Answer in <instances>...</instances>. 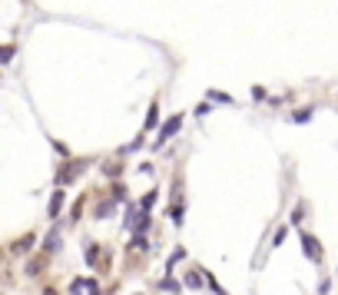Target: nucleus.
Instances as JSON below:
<instances>
[{"mask_svg": "<svg viewBox=\"0 0 338 295\" xmlns=\"http://www.w3.org/2000/svg\"><path fill=\"white\" fill-rule=\"evenodd\" d=\"M163 288H169V292H179V282H176V279H163Z\"/></svg>", "mask_w": 338, "mask_h": 295, "instance_id": "obj_11", "label": "nucleus"}, {"mask_svg": "<svg viewBox=\"0 0 338 295\" xmlns=\"http://www.w3.org/2000/svg\"><path fill=\"white\" fill-rule=\"evenodd\" d=\"M96 212H100V215H110V212H113V202H103V206L96 209Z\"/></svg>", "mask_w": 338, "mask_h": 295, "instance_id": "obj_14", "label": "nucleus"}, {"mask_svg": "<svg viewBox=\"0 0 338 295\" xmlns=\"http://www.w3.org/2000/svg\"><path fill=\"white\" fill-rule=\"evenodd\" d=\"M153 202H156V189H153V192H146V196H143V212H146V209H150Z\"/></svg>", "mask_w": 338, "mask_h": 295, "instance_id": "obj_7", "label": "nucleus"}, {"mask_svg": "<svg viewBox=\"0 0 338 295\" xmlns=\"http://www.w3.org/2000/svg\"><path fill=\"white\" fill-rule=\"evenodd\" d=\"M33 242V236H24L20 242H14V252H27V246Z\"/></svg>", "mask_w": 338, "mask_h": 295, "instance_id": "obj_5", "label": "nucleus"}, {"mask_svg": "<svg viewBox=\"0 0 338 295\" xmlns=\"http://www.w3.org/2000/svg\"><path fill=\"white\" fill-rule=\"evenodd\" d=\"M305 120H312V110H299L295 113V123H305Z\"/></svg>", "mask_w": 338, "mask_h": 295, "instance_id": "obj_10", "label": "nucleus"}, {"mask_svg": "<svg viewBox=\"0 0 338 295\" xmlns=\"http://www.w3.org/2000/svg\"><path fill=\"white\" fill-rule=\"evenodd\" d=\"M63 209V192H53V199H50V215H56Z\"/></svg>", "mask_w": 338, "mask_h": 295, "instance_id": "obj_3", "label": "nucleus"}, {"mask_svg": "<svg viewBox=\"0 0 338 295\" xmlns=\"http://www.w3.org/2000/svg\"><path fill=\"white\" fill-rule=\"evenodd\" d=\"M146 229H150V215L143 212V215H140V223H136V232H146Z\"/></svg>", "mask_w": 338, "mask_h": 295, "instance_id": "obj_8", "label": "nucleus"}, {"mask_svg": "<svg viewBox=\"0 0 338 295\" xmlns=\"http://www.w3.org/2000/svg\"><path fill=\"white\" fill-rule=\"evenodd\" d=\"M186 285L189 288H202V275H199V272H189V275H186Z\"/></svg>", "mask_w": 338, "mask_h": 295, "instance_id": "obj_4", "label": "nucleus"}, {"mask_svg": "<svg viewBox=\"0 0 338 295\" xmlns=\"http://www.w3.org/2000/svg\"><path fill=\"white\" fill-rule=\"evenodd\" d=\"M209 96H213V100H219V103H232V96H226V93H216V90H213Z\"/></svg>", "mask_w": 338, "mask_h": 295, "instance_id": "obj_12", "label": "nucleus"}, {"mask_svg": "<svg viewBox=\"0 0 338 295\" xmlns=\"http://www.w3.org/2000/svg\"><path fill=\"white\" fill-rule=\"evenodd\" d=\"M87 262H90V265H96V246H90V249H87Z\"/></svg>", "mask_w": 338, "mask_h": 295, "instance_id": "obj_13", "label": "nucleus"}, {"mask_svg": "<svg viewBox=\"0 0 338 295\" xmlns=\"http://www.w3.org/2000/svg\"><path fill=\"white\" fill-rule=\"evenodd\" d=\"M10 56H14V47H0V63H7Z\"/></svg>", "mask_w": 338, "mask_h": 295, "instance_id": "obj_9", "label": "nucleus"}, {"mask_svg": "<svg viewBox=\"0 0 338 295\" xmlns=\"http://www.w3.org/2000/svg\"><path fill=\"white\" fill-rule=\"evenodd\" d=\"M156 120H159V110H156V103H153V106H150V120H146V129L156 126Z\"/></svg>", "mask_w": 338, "mask_h": 295, "instance_id": "obj_6", "label": "nucleus"}, {"mask_svg": "<svg viewBox=\"0 0 338 295\" xmlns=\"http://www.w3.org/2000/svg\"><path fill=\"white\" fill-rule=\"evenodd\" d=\"M43 295H56V292H53V288H47V292H43Z\"/></svg>", "mask_w": 338, "mask_h": 295, "instance_id": "obj_15", "label": "nucleus"}, {"mask_svg": "<svg viewBox=\"0 0 338 295\" xmlns=\"http://www.w3.org/2000/svg\"><path fill=\"white\" fill-rule=\"evenodd\" d=\"M302 249H305V255L312 259V262H322V246H318V239H315V236L302 232Z\"/></svg>", "mask_w": 338, "mask_h": 295, "instance_id": "obj_1", "label": "nucleus"}, {"mask_svg": "<svg viewBox=\"0 0 338 295\" xmlns=\"http://www.w3.org/2000/svg\"><path fill=\"white\" fill-rule=\"evenodd\" d=\"M179 123H182V116H179V113H176L173 120H169V123H166V126H163V129H159V143H156V146H163V143H166V139H169V136H173V133H176V129H179Z\"/></svg>", "mask_w": 338, "mask_h": 295, "instance_id": "obj_2", "label": "nucleus"}]
</instances>
